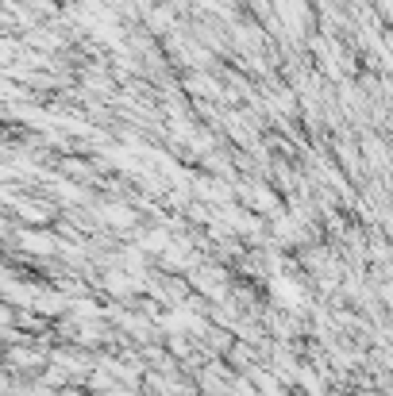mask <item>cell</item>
<instances>
[{"label": "cell", "mask_w": 393, "mask_h": 396, "mask_svg": "<svg viewBox=\"0 0 393 396\" xmlns=\"http://www.w3.org/2000/svg\"><path fill=\"white\" fill-rule=\"evenodd\" d=\"M274 300H282L285 308H301V288L285 285V281L278 285V281H274Z\"/></svg>", "instance_id": "obj_1"}]
</instances>
